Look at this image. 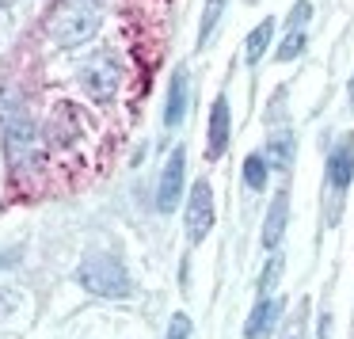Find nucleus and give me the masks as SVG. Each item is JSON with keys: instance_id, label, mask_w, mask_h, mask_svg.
Wrapping results in <instances>:
<instances>
[{"instance_id": "f257e3e1", "label": "nucleus", "mask_w": 354, "mask_h": 339, "mask_svg": "<svg viewBox=\"0 0 354 339\" xmlns=\"http://www.w3.org/2000/svg\"><path fill=\"white\" fill-rule=\"evenodd\" d=\"M77 282L92 297H103V301H130L133 297V278L126 271V263H118L115 255H88L77 267Z\"/></svg>"}, {"instance_id": "f03ea898", "label": "nucleus", "mask_w": 354, "mask_h": 339, "mask_svg": "<svg viewBox=\"0 0 354 339\" xmlns=\"http://www.w3.org/2000/svg\"><path fill=\"white\" fill-rule=\"evenodd\" d=\"M100 24H103V12L95 8V4H88V0H69V4H62V8L50 16V39L62 50H77V46H84L88 39H95Z\"/></svg>"}, {"instance_id": "7ed1b4c3", "label": "nucleus", "mask_w": 354, "mask_h": 339, "mask_svg": "<svg viewBox=\"0 0 354 339\" xmlns=\"http://www.w3.org/2000/svg\"><path fill=\"white\" fill-rule=\"evenodd\" d=\"M4 156L16 172H39L46 161V149H42L39 126L27 115H12L4 126Z\"/></svg>"}, {"instance_id": "20e7f679", "label": "nucleus", "mask_w": 354, "mask_h": 339, "mask_svg": "<svg viewBox=\"0 0 354 339\" xmlns=\"http://www.w3.org/2000/svg\"><path fill=\"white\" fill-rule=\"evenodd\" d=\"M80 88H84V95L95 103L115 100L118 88H122V62H118L115 50H95V54L80 65Z\"/></svg>"}, {"instance_id": "39448f33", "label": "nucleus", "mask_w": 354, "mask_h": 339, "mask_svg": "<svg viewBox=\"0 0 354 339\" xmlns=\"http://www.w3.org/2000/svg\"><path fill=\"white\" fill-rule=\"evenodd\" d=\"M214 187H209V179H194L191 194H187V206H183V229H187V240L191 244H202V240L209 237V229H214Z\"/></svg>"}, {"instance_id": "423d86ee", "label": "nucleus", "mask_w": 354, "mask_h": 339, "mask_svg": "<svg viewBox=\"0 0 354 339\" xmlns=\"http://www.w3.org/2000/svg\"><path fill=\"white\" fill-rule=\"evenodd\" d=\"M354 179V134H346L335 149L328 153V206H331V221L339 217V202H343L346 187Z\"/></svg>"}, {"instance_id": "0eeeda50", "label": "nucleus", "mask_w": 354, "mask_h": 339, "mask_svg": "<svg viewBox=\"0 0 354 339\" xmlns=\"http://www.w3.org/2000/svg\"><path fill=\"white\" fill-rule=\"evenodd\" d=\"M183 183H187V149L179 145L176 153L168 156V164H164V172H160V183H156V210H160V214L179 210V202H183Z\"/></svg>"}, {"instance_id": "6e6552de", "label": "nucleus", "mask_w": 354, "mask_h": 339, "mask_svg": "<svg viewBox=\"0 0 354 339\" xmlns=\"http://www.w3.org/2000/svg\"><path fill=\"white\" fill-rule=\"evenodd\" d=\"M229 134H232V111H229V100L217 95L214 107H209V122H206V156L209 161L225 156V149H229Z\"/></svg>"}, {"instance_id": "1a4fd4ad", "label": "nucleus", "mask_w": 354, "mask_h": 339, "mask_svg": "<svg viewBox=\"0 0 354 339\" xmlns=\"http://www.w3.org/2000/svg\"><path fill=\"white\" fill-rule=\"evenodd\" d=\"M282 313H286V301L282 297H259L255 309L248 313V324H244V339H267L270 331L282 324Z\"/></svg>"}, {"instance_id": "9d476101", "label": "nucleus", "mask_w": 354, "mask_h": 339, "mask_svg": "<svg viewBox=\"0 0 354 339\" xmlns=\"http://www.w3.org/2000/svg\"><path fill=\"white\" fill-rule=\"evenodd\" d=\"M286 221H290V194L278 191L267 206V217H263V248H267V252H274V248L282 244Z\"/></svg>"}, {"instance_id": "9b49d317", "label": "nucleus", "mask_w": 354, "mask_h": 339, "mask_svg": "<svg viewBox=\"0 0 354 339\" xmlns=\"http://www.w3.org/2000/svg\"><path fill=\"white\" fill-rule=\"evenodd\" d=\"M187 107H191V80H187V69H176L168 88V107H164V126H179L187 118Z\"/></svg>"}, {"instance_id": "f8f14e48", "label": "nucleus", "mask_w": 354, "mask_h": 339, "mask_svg": "<svg viewBox=\"0 0 354 339\" xmlns=\"http://www.w3.org/2000/svg\"><path fill=\"white\" fill-rule=\"evenodd\" d=\"M293 153H297V141H293L290 130H282V134H274V138L267 141L263 161H267V168H274V172H290L293 168Z\"/></svg>"}, {"instance_id": "ddd939ff", "label": "nucleus", "mask_w": 354, "mask_h": 339, "mask_svg": "<svg viewBox=\"0 0 354 339\" xmlns=\"http://www.w3.org/2000/svg\"><path fill=\"white\" fill-rule=\"evenodd\" d=\"M270 39H274V19H259V24L252 27V35H248V42H244L248 65L263 62V54L270 50Z\"/></svg>"}, {"instance_id": "4468645a", "label": "nucleus", "mask_w": 354, "mask_h": 339, "mask_svg": "<svg viewBox=\"0 0 354 339\" xmlns=\"http://www.w3.org/2000/svg\"><path fill=\"white\" fill-rule=\"evenodd\" d=\"M282 271H286V259L274 252V255L267 259V267L259 271V282H255V290H259V297H270V293H274V286L282 282Z\"/></svg>"}, {"instance_id": "2eb2a0df", "label": "nucleus", "mask_w": 354, "mask_h": 339, "mask_svg": "<svg viewBox=\"0 0 354 339\" xmlns=\"http://www.w3.org/2000/svg\"><path fill=\"white\" fill-rule=\"evenodd\" d=\"M225 4H229V0H206V8H202V24H198V46H206L209 35L217 31V24H221V16H225Z\"/></svg>"}, {"instance_id": "dca6fc26", "label": "nucleus", "mask_w": 354, "mask_h": 339, "mask_svg": "<svg viewBox=\"0 0 354 339\" xmlns=\"http://www.w3.org/2000/svg\"><path fill=\"white\" fill-rule=\"evenodd\" d=\"M267 176H270V168H267V161H263V153H252L244 161V183L252 187V191H267Z\"/></svg>"}, {"instance_id": "f3484780", "label": "nucleus", "mask_w": 354, "mask_h": 339, "mask_svg": "<svg viewBox=\"0 0 354 339\" xmlns=\"http://www.w3.org/2000/svg\"><path fill=\"white\" fill-rule=\"evenodd\" d=\"M308 46V35L305 31H286V39H282V46L274 50V57L278 62H293V57H301V50Z\"/></svg>"}, {"instance_id": "a211bd4d", "label": "nucleus", "mask_w": 354, "mask_h": 339, "mask_svg": "<svg viewBox=\"0 0 354 339\" xmlns=\"http://www.w3.org/2000/svg\"><path fill=\"white\" fill-rule=\"evenodd\" d=\"M308 19H313V0H297L286 16V31H305Z\"/></svg>"}, {"instance_id": "6ab92c4d", "label": "nucleus", "mask_w": 354, "mask_h": 339, "mask_svg": "<svg viewBox=\"0 0 354 339\" xmlns=\"http://www.w3.org/2000/svg\"><path fill=\"white\" fill-rule=\"evenodd\" d=\"M164 339H191V316H187V313H176V316H171Z\"/></svg>"}, {"instance_id": "aec40b11", "label": "nucleus", "mask_w": 354, "mask_h": 339, "mask_svg": "<svg viewBox=\"0 0 354 339\" xmlns=\"http://www.w3.org/2000/svg\"><path fill=\"white\" fill-rule=\"evenodd\" d=\"M316 331H320V339H331V313H320V320H316Z\"/></svg>"}, {"instance_id": "412c9836", "label": "nucleus", "mask_w": 354, "mask_h": 339, "mask_svg": "<svg viewBox=\"0 0 354 339\" xmlns=\"http://www.w3.org/2000/svg\"><path fill=\"white\" fill-rule=\"evenodd\" d=\"M12 259H19V248H8V252H0V267H12Z\"/></svg>"}, {"instance_id": "4be33fe9", "label": "nucleus", "mask_w": 354, "mask_h": 339, "mask_svg": "<svg viewBox=\"0 0 354 339\" xmlns=\"http://www.w3.org/2000/svg\"><path fill=\"white\" fill-rule=\"evenodd\" d=\"M346 92H351V103H354V77H351V84H346Z\"/></svg>"}]
</instances>
